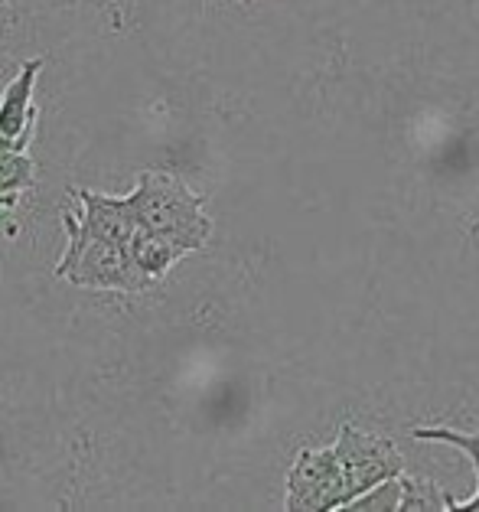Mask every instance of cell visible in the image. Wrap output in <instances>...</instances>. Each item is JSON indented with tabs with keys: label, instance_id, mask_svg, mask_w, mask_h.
<instances>
[{
	"label": "cell",
	"instance_id": "cell-1",
	"mask_svg": "<svg viewBox=\"0 0 479 512\" xmlns=\"http://www.w3.org/2000/svg\"><path fill=\"white\" fill-rule=\"evenodd\" d=\"M137 226L176 242L186 252H203L212 239V219L206 216V196L196 193L170 170L147 167L128 193Z\"/></svg>",
	"mask_w": 479,
	"mask_h": 512
},
{
	"label": "cell",
	"instance_id": "cell-2",
	"mask_svg": "<svg viewBox=\"0 0 479 512\" xmlns=\"http://www.w3.org/2000/svg\"><path fill=\"white\" fill-rule=\"evenodd\" d=\"M62 229H66V252L53 265L56 278L69 281L72 287H82V291L105 294H144L154 287L134 268L124 245L82 229L75 212H62Z\"/></svg>",
	"mask_w": 479,
	"mask_h": 512
},
{
	"label": "cell",
	"instance_id": "cell-3",
	"mask_svg": "<svg viewBox=\"0 0 479 512\" xmlns=\"http://www.w3.org/2000/svg\"><path fill=\"white\" fill-rule=\"evenodd\" d=\"M333 457L339 470V486H343V506L339 509H346L352 499L369 493L372 486L405 473V460H401L398 447L388 437L369 434L349 421L339 424Z\"/></svg>",
	"mask_w": 479,
	"mask_h": 512
},
{
	"label": "cell",
	"instance_id": "cell-4",
	"mask_svg": "<svg viewBox=\"0 0 479 512\" xmlns=\"http://www.w3.org/2000/svg\"><path fill=\"white\" fill-rule=\"evenodd\" d=\"M343 506V486H339V470L333 447H304L291 470H287V512H330Z\"/></svg>",
	"mask_w": 479,
	"mask_h": 512
},
{
	"label": "cell",
	"instance_id": "cell-5",
	"mask_svg": "<svg viewBox=\"0 0 479 512\" xmlns=\"http://www.w3.org/2000/svg\"><path fill=\"white\" fill-rule=\"evenodd\" d=\"M43 66H46V59L40 56L27 59L17 76L4 85V95H0V137H4V144L14 147V151H27L30 147L36 115H40V108L33 105V89H36V79H40Z\"/></svg>",
	"mask_w": 479,
	"mask_h": 512
},
{
	"label": "cell",
	"instance_id": "cell-6",
	"mask_svg": "<svg viewBox=\"0 0 479 512\" xmlns=\"http://www.w3.org/2000/svg\"><path fill=\"white\" fill-rule=\"evenodd\" d=\"M69 193L75 203H79L75 219H79L82 229L118 245L131 242V235L137 232V219H134L128 196H108L98 190H85V186H69Z\"/></svg>",
	"mask_w": 479,
	"mask_h": 512
},
{
	"label": "cell",
	"instance_id": "cell-7",
	"mask_svg": "<svg viewBox=\"0 0 479 512\" xmlns=\"http://www.w3.org/2000/svg\"><path fill=\"white\" fill-rule=\"evenodd\" d=\"M124 252H128V258L134 261V268L141 271L154 287L167 278L176 261H183L189 255L186 248H180L170 239H163V235H157V232H147L141 226H137V232L131 235V242L124 245Z\"/></svg>",
	"mask_w": 479,
	"mask_h": 512
},
{
	"label": "cell",
	"instance_id": "cell-8",
	"mask_svg": "<svg viewBox=\"0 0 479 512\" xmlns=\"http://www.w3.org/2000/svg\"><path fill=\"white\" fill-rule=\"evenodd\" d=\"M414 441H434V444H450L457 447L460 454H466V460L473 464L476 470V480H479V431L476 434H463L457 428H447V424H421V428L411 431ZM444 509L450 512H479V486L470 499H453L450 493H444Z\"/></svg>",
	"mask_w": 479,
	"mask_h": 512
},
{
	"label": "cell",
	"instance_id": "cell-9",
	"mask_svg": "<svg viewBox=\"0 0 479 512\" xmlns=\"http://www.w3.org/2000/svg\"><path fill=\"white\" fill-rule=\"evenodd\" d=\"M36 186V160L27 151L0 147V212H14Z\"/></svg>",
	"mask_w": 479,
	"mask_h": 512
},
{
	"label": "cell",
	"instance_id": "cell-10",
	"mask_svg": "<svg viewBox=\"0 0 479 512\" xmlns=\"http://www.w3.org/2000/svg\"><path fill=\"white\" fill-rule=\"evenodd\" d=\"M398 512H418V509H444V490H437L424 477H405L398 473Z\"/></svg>",
	"mask_w": 479,
	"mask_h": 512
},
{
	"label": "cell",
	"instance_id": "cell-11",
	"mask_svg": "<svg viewBox=\"0 0 479 512\" xmlns=\"http://www.w3.org/2000/svg\"><path fill=\"white\" fill-rule=\"evenodd\" d=\"M398 493H401L398 490V477H392V480L372 486V490L362 493L359 499H352L346 509H359V512H365V509H388V512H398Z\"/></svg>",
	"mask_w": 479,
	"mask_h": 512
},
{
	"label": "cell",
	"instance_id": "cell-12",
	"mask_svg": "<svg viewBox=\"0 0 479 512\" xmlns=\"http://www.w3.org/2000/svg\"><path fill=\"white\" fill-rule=\"evenodd\" d=\"M0 10H7V0H0Z\"/></svg>",
	"mask_w": 479,
	"mask_h": 512
},
{
	"label": "cell",
	"instance_id": "cell-13",
	"mask_svg": "<svg viewBox=\"0 0 479 512\" xmlns=\"http://www.w3.org/2000/svg\"><path fill=\"white\" fill-rule=\"evenodd\" d=\"M242 4H245V0H242Z\"/></svg>",
	"mask_w": 479,
	"mask_h": 512
}]
</instances>
